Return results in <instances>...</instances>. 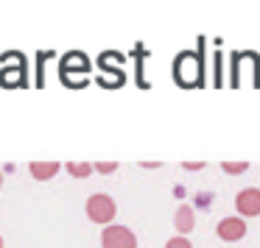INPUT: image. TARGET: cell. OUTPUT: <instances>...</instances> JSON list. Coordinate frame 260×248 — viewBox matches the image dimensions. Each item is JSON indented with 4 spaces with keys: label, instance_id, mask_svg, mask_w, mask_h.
<instances>
[{
    "label": "cell",
    "instance_id": "4fadbf2b",
    "mask_svg": "<svg viewBox=\"0 0 260 248\" xmlns=\"http://www.w3.org/2000/svg\"><path fill=\"white\" fill-rule=\"evenodd\" d=\"M64 170H68L73 179H87L95 168H92L90 162H68V164H64Z\"/></svg>",
    "mask_w": 260,
    "mask_h": 248
},
{
    "label": "cell",
    "instance_id": "ba28073f",
    "mask_svg": "<svg viewBox=\"0 0 260 248\" xmlns=\"http://www.w3.org/2000/svg\"><path fill=\"white\" fill-rule=\"evenodd\" d=\"M215 234L221 237L224 242H238L243 240V234H246V220L238 215V218H224L218 220V226H215Z\"/></svg>",
    "mask_w": 260,
    "mask_h": 248
},
{
    "label": "cell",
    "instance_id": "d6986e66",
    "mask_svg": "<svg viewBox=\"0 0 260 248\" xmlns=\"http://www.w3.org/2000/svg\"><path fill=\"white\" fill-rule=\"evenodd\" d=\"M0 187H3V173H0Z\"/></svg>",
    "mask_w": 260,
    "mask_h": 248
},
{
    "label": "cell",
    "instance_id": "8992f818",
    "mask_svg": "<svg viewBox=\"0 0 260 248\" xmlns=\"http://www.w3.org/2000/svg\"><path fill=\"white\" fill-rule=\"evenodd\" d=\"M101 248H137V237L129 226H107L101 231Z\"/></svg>",
    "mask_w": 260,
    "mask_h": 248
},
{
    "label": "cell",
    "instance_id": "7c38bea8",
    "mask_svg": "<svg viewBox=\"0 0 260 248\" xmlns=\"http://www.w3.org/2000/svg\"><path fill=\"white\" fill-rule=\"evenodd\" d=\"M56 53L53 51H37V73H34V87H45V64H48V59H53Z\"/></svg>",
    "mask_w": 260,
    "mask_h": 248
},
{
    "label": "cell",
    "instance_id": "52a82bcc",
    "mask_svg": "<svg viewBox=\"0 0 260 248\" xmlns=\"http://www.w3.org/2000/svg\"><path fill=\"white\" fill-rule=\"evenodd\" d=\"M235 209L241 218H257L260 215V190L257 187H246L235 195Z\"/></svg>",
    "mask_w": 260,
    "mask_h": 248
},
{
    "label": "cell",
    "instance_id": "ac0fdd59",
    "mask_svg": "<svg viewBox=\"0 0 260 248\" xmlns=\"http://www.w3.org/2000/svg\"><path fill=\"white\" fill-rule=\"evenodd\" d=\"M182 168L185 170H199V168H204L202 162H182Z\"/></svg>",
    "mask_w": 260,
    "mask_h": 248
},
{
    "label": "cell",
    "instance_id": "8fae6325",
    "mask_svg": "<svg viewBox=\"0 0 260 248\" xmlns=\"http://www.w3.org/2000/svg\"><path fill=\"white\" fill-rule=\"evenodd\" d=\"M28 170H31V176H34L37 181H51L53 176L62 170V164L59 162H31Z\"/></svg>",
    "mask_w": 260,
    "mask_h": 248
},
{
    "label": "cell",
    "instance_id": "2e32d148",
    "mask_svg": "<svg viewBox=\"0 0 260 248\" xmlns=\"http://www.w3.org/2000/svg\"><path fill=\"white\" fill-rule=\"evenodd\" d=\"M92 168H95L101 176H109V173H115V170H118V162H95Z\"/></svg>",
    "mask_w": 260,
    "mask_h": 248
},
{
    "label": "cell",
    "instance_id": "9a60e30c",
    "mask_svg": "<svg viewBox=\"0 0 260 248\" xmlns=\"http://www.w3.org/2000/svg\"><path fill=\"white\" fill-rule=\"evenodd\" d=\"M165 248H193V242L190 240H187V237H171V240L168 242H165Z\"/></svg>",
    "mask_w": 260,
    "mask_h": 248
},
{
    "label": "cell",
    "instance_id": "277c9868",
    "mask_svg": "<svg viewBox=\"0 0 260 248\" xmlns=\"http://www.w3.org/2000/svg\"><path fill=\"white\" fill-rule=\"evenodd\" d=\"M123 53L118 51H104L101 56H98V70H101V78H98V84L104 87V90H120V87L126 84V73H123Z\"/></svg>",
    "mask_w": 260,
    "mask_h": 248
},
{
    "label": "cell",
    "instance_id": "7a4b0ae2",
    "mask_svg": "<svg viewBox=\"0 0 260 248\" xmlns=\"http://www.w3.org/2000/svg\"><path fill=\"white\" fill-rule=\"evenodd\" d=\"M90 70L92 62L84 51H68L59 56V81H62L68 90H84L90 84Z\"/></svg>",
    "mask_w": 260,
    "mask_h": 248
},
{
    "label": "cell",
    "instance_id": "5b68a950",
    "mask_svg": "<svg viewBox=\"0 0 260 248\" xmlns=\"http://www.w3.org/2000/svg\"><path fill=\"white\" fill-rule=\"evenodd\" d=\"M84 212H87V218H90L92 223H101L104 229H107V226H112L115 215H118V206H115V201L107 195V192H95V195L87 198Z\"/></svg>",
    "mask_w": 260,
    "mask_h": 248
},
{
    "label": "cell",
    "instance_id": "9c48e42d",
    "mask_svg": "<svg viewBox=\"0 0 260 248\" xmlns=\"http://www.w3.org/2000/svg\"><path fill=\"white\" fill-rule=\"evenodd\" d=\"M174 226H176V231H179L182 237H185V234H190V231H193V226H196V212H193V206L182 203V206L174 212Z\"/></svg>",
    "mask_w": 260,
    "mask_h": 248
},
{
    "label": "cell",
    "instance_id": "30bf717a",
    "mask_svg": "<svg viewBox=\"0 0 260 248\" xmlns=\"http://www.w3.org/2000/svg\"><path fill=\"white\" fill-rule=\"evenodd\" d=\"M146 59H148L146 45H135V62H137L135 81H137V87H140V90H148V87H151V81L146 78Z\"/></svg>",
    "mask_w": 260,
    "mask_h": 248
},
{
    "label": "cell",
    "instance_id": "e0dca14e",
    "mask_svg": "<svg viewBox=\"0 0 260 248\" xmlns=\"http://www.w3.org/2000/svg\"><path fill=\"white\" fill-rule=\"evenodd\" d=\"M215 84H221V53H215Z\"/></svg>",
    "mask_w": 260,
    "mask_h": 248
},
{
    "label": "cell",
    "instance_id": "5bb4252c",
    "mask_svg": "<svg viewBox=\"0 0 260 248\" xmlns=\"http://www.w3.org/2000/svg\"><path fill=\"white\" fill-rule=\"evenodd\" d=\"M246 168H249V162H221V170H224V173H230V176L246 173Z\"/></svg>",
    "mask_w": 260,
    "mask_h": 248
},
{
    "label": "cell",
    "instance_id": "3957f363",
    "mask_svg": "<svg viewBox=\"0 0 260 248\" xmlns=\"http://www.w3.org/2000/svg\"><path fill=\"white\" fill-rule=\"evenodd\" d=\"M28 84V59L23 56V51L0 53V87L3 90H25Z\"/></svg>",
    "mask_w": 260,
    "mask_h": 248
},
{
    "label": "cell",
    "instance_id": "ffe728a7",
    "mask_svg": "<svg viewBox=\"0 0 260 248\" xmlns=\"http://www.w3.org/2000/svg\"><path fill=\"white\" fill-rule=\"evenodd\" d=\"M0 248H3V237H0Z\"/></svg>",
    "mask_w": 260,
    "mask_h": 248
},
{
    "label": "cell",
    "instance_id": "6da1fadb",
    "mask_svg": "<svg viewBox=\"0 0 260 248\" xmlns=\"http://www.w3.org/2000/svg\"><path fill=\"white\" fill-rule=\"evenodd\" d=\"M174 81L182 90L204 87V39L199 42V51H182L174 59Z\"/></svg>",
    "mask_w": 260,
    "mask_h": 248
}]
</instances>
